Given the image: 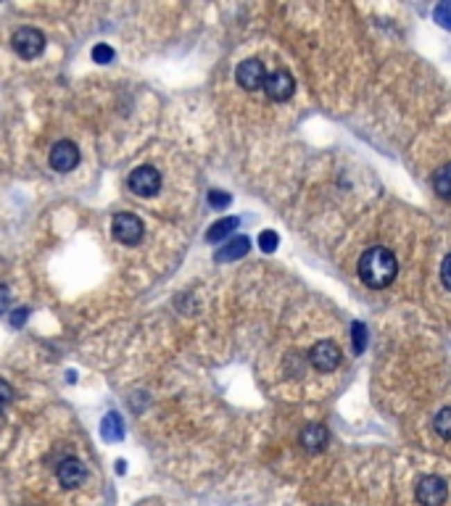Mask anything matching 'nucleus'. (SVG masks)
<instances>
[{
    "label": "nucleus",
    "mask_w": 451,
    "mask_h": 506,
    "mask_svg": "<svg viewBox=\"0 0 451 506\" xmlns=\"http://www.w3.org/2000/svg\"><path fill=\"white\" fill-rule=\"evenodd\" d=\"M417 501L423 506H443V501L449 498V485L446 480L438 478V475H425L420 482H417Z\"/></svg>",
    "instance_id": "nucleus-3"
},
{
    "label": "nucleus",
    "mask_w": 451,
    "mask_h": 506,
    "mask_svg": "<svg viewBox=\"0 0 451 506\" xmlns=\"http://www.w3.org/2000/svg\"><path fill=\"white\" fill-rule=\"evenodd\" d=\"M351 335H354V351L361 354V351L367 348V327H364L361 322H354V324H351Z\"/></svg>",
    "instance_id": "nucleus-17"
},
{
    "label": "nucleus",
    "mask_w": 451,
    "mask_h": 506,
    "mask_svg": "<svg viewBox=\"0 0 451 506\" xmlns=\"http://www.w3.org/2000/svg\"><path fill=\"white\" fill-rule=\"evenodd\" d=\"M285 364H288V372L291 374H304V361H301L298 354H288Z\"/></svg>",
    "instance_id": "nucleus-22"
},
{
    "label": "nucleus",
    "mask_w": 451,
    "mask_h": 506,
    "mask_svg": "<svg viewBox=\"0 0 451 506\" xmlns=\"http://www.w3.org/2000/svg\"><path fill=\"white\" fill-rule=\"evenodd\" d=\"M398 274V261L396 256L383 248V245H375L370 251L361 253L359 259V280L364 282L372 290H383L391 282L396 280Z\"/></svg>",
    "instance_id": "nucleus-1"
},
{
    "label": "nucleus",
    "mask_w": 451,
    "mask_h": 506,
    "mask_svg": "<svg viewBox=\"0 0 451 506\" xmlns=\"http://www.w3.org/2000/svg\"><path fill=\"white\" fill-rule=\"evenodd\" d=\"M433 427H436L438 438L451 440V406H446V409H441V412L436 414Z\"/></svg>",
    "instance_id": "nucleus-16"
},
{
    "label": "nucleus",
    "mask_w": 451,
    "mask_h": 506,
    "mask_svg": "<svg viewBox=\"0 0 451 506\" xmlns=\"http://www.w3.org/2000/svg\"><path fill=\"white\" fill-rule=\"evenodd\" d=\"M8 298H11V295H8V288L3 285V308H8Z\"/></svg>",
    "instance_id": "nucleus-26"
},
{
    "label": "nucleus",
    "mask_w": 451,
    "mask_h": 506,
    "mask_svg": "<svg viewBox=\"0 0 451 506\" xmlns=\"http://www.w3.org/2000/svg\"><path fill=\"white\" fill-rule=\"evenodd\" d=\"M264 93H266V98H269V101H275V103L288 101V98L296 93V80L291 77V71H285V69L272 71V74L266 77Z\"/></svg>",
    "instance_id": "nucleus-8"
},
{
    "label": "nucleus",
    "mask_w": 451,
    "mask_h": 506,
    "mask_svg": "<svg viewBox=\"0 0 451 506\" xmlns=\"http://www.w3.org/2000/svg\"><path fill=\"white\" fill-rule=\"evenodd\" d=\"M433 19H436L441 27L451 29V3H438L436 11H433Z\"/></svg>",
    "instance_id": "nucleus-18"
},
{
    "label": "nucleus",
    "mask_w": 451,
    "mask_h": 506,
    "mask_svg": "<svg viewBox=\"0 0 451 506\" xmlns=\"http://www.w3.org/2000/svg\"><path fill=\"white\" fill-rule=\"evenodd\" d=\"M238 219L235 216H225V219H219V222H214L212 227H209V232H206V240L209 243H219V240L230 238L235 229H238Z\"/></svg>",
    "instance_id": "nucleus-13"
},
{
    "label": "nucleus",
    "mask_w": 451,
    "mask_h": 506,
    "mask_svg": "<svg viewBox=\"0 0 451 506\" xmlns=\"http://www.w3.org/2000/svg\"><path fill=\"white\" fill-rule=\"evenodd\" d=\"M433 190H436L438 198H443L451 203V161L449 164H443V166L433 174Z\"/></svg>",
    "instance_id": "nucleus-15"
},
{
    "label": "nucleus",
    "mask_w": 451,
    "mask_h": 506,
    "mask_svg": "<svg viewBox=\"0 0 451 506\" xmlns=\"http://www.w3.org/2000/svg\"><path fill=\"white\" fill-rule=\"evenodd\" d=\"M56 478H58V482H61L64 488L74 491V488H80L82 482H85V478H87V469H85V464H82L80 459L69 456V459H64V462L58 464V469H56Z\"/></svg>",
    "instance_id": "nucleus-10"
},
{
    "label": "nucleus",
    "mask_w": 451,
    "mask_h": 506,
    "mask_svg": "<svg viewBox=\"0 0 451 506\" xmlns=\"http://www.w3.org/2000/svg\"><path fill=\"white\" fill-rule=\"evenodd\" d=\"M309 361L319 372H332L341 364V348L335 346L332 340H319L309 351Z\"/></svg>",
    "instance_id": "nucleus-7"
},
{
    "label": "nucleus",
    "mask_w": 451,
    "mask_h": 506,
    "mask_svg": "<svg viewBox=\"0 0 451 506\" xmlns=\"http://www.w3.org/2000/svg\"><path fill=\"white\" fill-rule=\"evenodd\" d=\"M11 42H14V51L22 55V58H37V55L45 51V37H42L40 29H35V27L16 29Z\"/></svg>",
    "instance_id": "nucleus-5"
},
{
    "label": "nucleus",
    "mask_w": 451,
    "mask_h": 506,
    "mask_svg": "<svg viewBox=\"0 0 451 506\" xmlns=\"http://www.w3.org/2000/svg\"><path fill=\"white\" fill-rule=\"evenodd\" d=\"M127 185H130V190H133L135 195H140V198H153V195L161 190V174H159V169H153V166H137V169H133V174H130Z\"/></svg>",
    "instance_id": "nucleus-4"
},
{
    "label": "nucleus",
    "mask_w": 451,
    "mask_h": 506,
    "mask_svg": "<svg viewBox=\"0 0 451 506\" xmlns=\"http://www.w3.org/2000/svg\"><path fill=\"white\" fill-rule=\"evenodd\" d=\"M111 232H114V238L119 240L121 245H137V243L143 240V235H146V227H143V222H140L135 213L124 211V213H117V216H114Z\"/></svg>",
    "instance_id": "nucleus-2"
},
{
    "label": "nucleus",
    "mask_w": 451,
    "mask_h": 506,
    "mask_svg": "<svg viewBox=\"0 0 451 506\" xmlns=\"http://www.w3.org/2000/svg\"><path fill=\"white\" fill-rule=\"evenodd\" d=\"M248 251H251V240L246 238V235H235L227 245L219 248L216 259H219V261H238V259H243Z\"/></svg>",
    "instance_id": "nucleus-12"
},
{
    "label": "nucleus",
    "mask_w": 451,
    "mask_h": 506,
    "mask_svg": "<svg viewBox=\"0 0 451 506\" xmlns=\"http://www.w3.org/2000/svg\"><path fill=\"white\" fill-rule=\"evenodd\" d=\"M278 243H280V240H278V235H275L272 229H264V232L259 235V248H262L264 253H275Z\"/></svg>",
    "instance_id": "nucleus-19"
},
{
    "label": "nucleus",
    "mask_w": 451,
    "mask_h": 506,
    "mask_svg": "<svg viewBox=\"0 0 451 506\" xmlns=\"http://www.w3.org/2000/svg\"><path fill=\"white\" fill-rule=\"evenodd\" d=\"M0 390H3V403L8 406V403H11V385H8L6 380H0Z\"/></svg>",
    "instance_id": "nucleus-25"
},
{
    "label": "nucleus",
    "mask_w": 451,
    "mask_h": 506,
    "mask_svg": "<svg viewBox=\"0 0 451 506\" xmlns=\"http://www.w3.org/2000/svg\"><path fill=\"white\" fill-rule=\"evenodd\" d=\"M101 435L111 443H119L124 438V425H121V417L117 412H111L103 417V425H101Z\"/></svg>",
    "instance_id": "nucleus-14"
},
{
    "label": "nucleus",
    "mask_w": 451,
    "mask_h": 506,
    "mask_svg": "<svg viewBox=\"0 0 451 506\" xmlns=\"http://www.w3.org/2000/svg\"><path fill=\"white\" fill-rule=\"evenodd\" d=\"M27 308H19V311H14V317H11V324L14 327H19V324H24V320H27Z\"/></svg>",
    "instance_id": "nucleus-24"
},
{
    "label": "nucleus",
    "mask_w": 451,
    "mask_h": 506,
    "mask_svg": "<svg viewBox=\"0 0 451 506\" xmlns=\"http://www.w3.org/2000/svg\"><path fill=\"white\" fill-rule=\"evenodd\" d=\"M441 282H443V288L451 290V253L443 259V267H441Z\"/></svg>",
    "instance_id": "nucleus-23"
},
{
    "label": "nucleus",
    "mask_w": 451,
    "mask_h": 506,
    "mask_svg": "<svg viewBox=\"0 0 451 506\" xmlns=\"http://www.w3.org/2000/svg\"><path fill=\"white\" fill-rule=\"evenodd\" d=\"M93 61H95V64H108V61H114V51H111L108 45H95V48H93Z\"/></svg>",
    "instance_id": "nucleus-21"
},
{
    "label": "nucleus",
    "mask_w": 451,
    "mask_h": 506,
    "mask_svg": "<svg viewBox=\"0 0 451 506\" xmlns=\"http://www.w3.org/2000/svg\"><path fill=\"white\" fill-rule=\"evenodd\" d=\"M230 193H225V190H212L209 193V203H212L214 209H227L230 206Z\"/></svg>",
    "instance_id": "nucleus-20"
},
{
    "label": "nucleus",
    "mask_w": 451,
    "mask_h": 506,
    "mask_svg": "<svg viewBox=\"0 0 451 506\" xmlns=\"http://www.w3.org/2000/svg\"><path fill=\"white\" fill-rule=\"evenodd\" d=\"M77 164H80V148L71 140H58L51 148V166L56 172H71Z\"/></svg>",
    "instance_id": "nucleus-9"
},
{
    "label": "nucleus",
    "mask_w": 451,
    "mask_h": 506,
    "mask_svg": "<svg viewBox=\"0 0 451 506\" xmlns=\"http://www.w3.org/2000/svg\"><path fill=\"white\" fill-rule=\"evenodd\" d=\"M327 427L325 425H317V422H312V425H306L301 430V446H304L309 453H319L325 451V446H327Z\"/></svg>",
    "instance_id": "nucleus-11"
},
{
    "label": "nucleus",
    "mask_w": 451,
    "mask_h": 506,
    "mask_svg": "<svg viewBox=\"0 0 451 506\" xmlns=\"http://www.w3.org/2000/svg\"><path fill=\"white\" fill-rule=\"evenodd\" d=\"M266 77H269V74H266L264 64H262L259 58H246V61L238 67V71H235L238 85L243 90H248V93H253V90H264Z\"/></svg>",
    "instance_id": "nucleus-6"
}]
</instances>
